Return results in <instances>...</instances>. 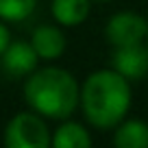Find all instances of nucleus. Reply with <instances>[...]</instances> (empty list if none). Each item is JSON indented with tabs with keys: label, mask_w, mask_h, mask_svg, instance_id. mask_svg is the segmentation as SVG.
I'll return each instance as SVG.
<instances>
[{
	"label": "nucleus",
	"mask_w": 148,
	"mask_h": 148,
	"mask_svg": "<svg viewBox=\"0 0 148 148\" xmlns=\"http://www.w3.org/2000/svg\"><path fill=\"white\" fill-rule=\"evenodd\" d=\"M81 107L96 129H116L131 107V85L116 68L96 70L81 87Z\"/></svg>",
	"instance_id": "nucleus-1"
},
{
	"label": "nucleus",
	"mask_w": 148,
	"mask_h": 148,
	"mask_svg": "<svg viewBox=\"0 0 148 148\" xmlns=\"http://www.w3.org/2000/svg\"><path fill=\"white\" fill-rule=\"evenodd\" d=\"M24 100L33 111L50 120H65L81 102V87L63 68H42L26 76Z\"/></svg>",
	"instance_id": "nucleus-2"
},
{
	"label": "nucleus",
	"mask_w": 148,
	"mask_h": 148,
	"mask_svg": "<svg viewBox=\"0 0 148 148\" xmlns=\"http://www.w3.org/2000/svg\"><path fill=\"white\" fill-rule=\"evenodd\" d=\"M52 144L48 126L42 113L24 111L9 120L5 129V146L7 148H46Z\"/></svg>",
	"instance_id": "nucleus-3"
},
{
	"label": "nucleus",
	"mask_w": 148,
	"mask_h": 148,
	"mask_svg": "<svg viewBox=\"0 0 148 148\" xmlns=\"http://www.w3.org/2000/svg\"><path fill=\"white\" fill-rule=\"evenodd\" d=\"M146 28H148L146 18L131 13V11H122V13L111 15V20L107 22L105 35L113 48H122V46L142 44L146 39Z\"/></svg>",
	"instance_id": "nucleus-4"
},
{
	"label": "nucleus",
	"mask_w": 148,
	"mask_h": 148,
	"mask_svg": "<svg viewBox=\"0 0 148 148\" xmlns=\"http://www.w3.org/2000/svg\"><path fill=\"white\" fill-rule=\"evenodd\" d=\"M0 59H2V70L15 79V76H28L31 72H35L39 55L31 42L18 39V42H11L7 46V50L2 52Z\"/></svg>",
	"instance_id": "nucleus-5"
},
{
	"label": "nucleus",
	"mask_w": 148,
	"mask_h": 148,
	"mask_svg": "<svg viewBox=\"0 0 148 148\" xmlns=\"http://www.w3.org/2000/svg\"><path fill=\"white\" fill-rule=\"evenodd\" d=\"M113 68L129 81H139L148 74V48L144 44L122 46L113 50Z\"/></svg>",
	"instance_id": "nucleus-6"
},
{
	"label": "nucleus",
	"mask_w": 148,
	"mask_h": 148,
	"mask_svg": "<svg viewBox=\"0 0 148 148\" xmlns=\"http://www.w3.org/2000/svg\"><path fill=\"white\" fill-rule=\"evenodd\" d=\"M31 44L33 48L37 50L39 59H59L61 55L65 52V35L59 26H50V24H42L33 31V37H31Z\"/></svg>",
	"instance_id": "nucleus-7"
},
{
	"label": "nucleus",
	"mask_w": 148,
	"mask_h": 148,
	"mask_svg": "<svg viewBox=\"0 0 148 148\" xmlns=\"http://www.w3.org/2000/svg\"><path fill=\"white\" fill-rule=\"evenodd\" d=\"M113 146L118 148H148V124L142 120L120 122L113 131Z\"/></svg>",
	"instance_id": "nucleus-8"
},
{
	"label": "nucleus",
	"mask_w": 148,
	"mask_h": 148,
	"mask_svg": "<svg viewBox=\"0 0 148 148\" xmlns=\"http://www.w3.org/2000/svg\"><path fill=\"white\" fill-rule=\"evenodd\" d=\"M89 15V0H52V18L61 26H79Z\"/></svg>",
	"instance_id": "nucleus-9"
},
{
	"label": "nucleus",
	"mask_w": 148,
	"mask_h": 148,
	"mask_svg": "<svg viewBox=\"0 0 148 148\" xmlns=\"http://www.w3.org/2000/svg\"><path fill=\"white\" fill-rule=\"evenodd\" d=\"M52 146L55 148H89L92 137L87 129L79 122H63L52 135Z\"/></svg>",
	"instance_id": "nucleus-10"
},
{
	"label": "nucleus",
	"mask_w": 148,
	"mask_h": 148,
	"mask_svg": "<svg viewBox=\"0 0 148 148\" xmlns=\"http://www.w3.org/2000/svg\"><path fill=\"white\" fill-rule=\"evenodd\" d=\"M37 0H0V20L5 22H22L33 13Z\"/></svg>",
	"instance_id": "nucleus-11"
},
{
	"label": "nucleus",
	"mask_w": 148,
	"mask_h": 148,
	"mask_svg": "<svg viewBox=\"0 0 148 148\" xmlns=\"http://www.w3.org/2000/svg\"><path fill=\"white\" fill-rule=\"evenodd\" d=\"M11 44V31L5 26V20H0V57L7 50V46Z\"/></svg>",
	"instance_id": "nucleus-12"
},
{
	"label": "nucleus",
	"mask_w": 148,
	"mask_h": 148,
	"mask_svg": "<svg viewBox=\"0 0 148 148\" xmlns=\"http://www.w3.org/2000/svg\"><path fill=\"white\" fill-rule=\"evenodd\" d=\"M146 42H148V28H146Z\"/></svg>",
	"instance_id": "nucleus-13"
},
{
	"label": "nucleus",
	"mask_w": 148,
	"mask_h": 148,
	"mask_svg": "<svg viewBox=\"0 0 148 148\" xmlns=\"http://www.w3.org/2000/svg\"><path fill=\"white\" fill-rule=\"evenodd\" d=\"M98 2H109V0H98Z\"/></svg>",
	"instance_id": "nucleus-14"
}]
</instances>
